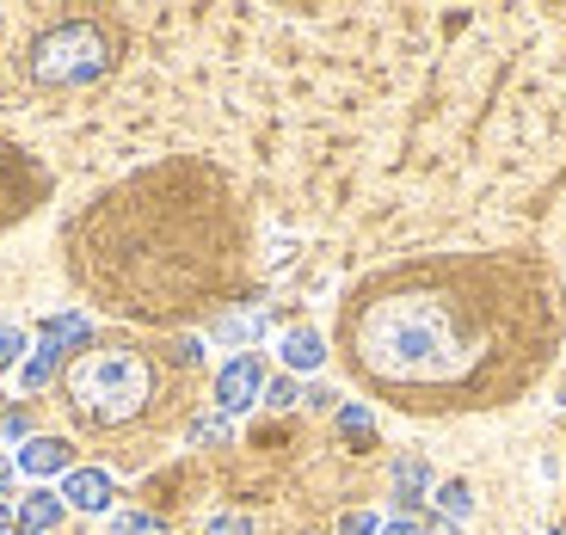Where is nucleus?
I'll return each mask as SVG.
<instances>
[{"instance_id": "f257e3e1", "label": "nucleus", "mask_w": 566, "mask_h": 535, "mask_svg": "<svg viewBox=\"0 0 566 535\" xmlns=\"http://www.w3.org/2000/svg\"><path fill=\"white\" fill-rule=\"evenodd\" d=\"M560 290L530 253H450L376 271L339 308V352L400 412L524 400L560 357Z\"/></svg>"}, {"instance_id": "f03ea898", "label": "nucleus", "mask_w": 566, "mask_h": 535, "mask_svg": "<svg viewBox=\"0 0 566 535\" xmlns=\"http://www.w3.org/2000/svg\"><path fill=\"white\" fill-rule=\"evenodd\" d=\"M247 265V222L203 160L112 185L74 228V277L129 321H185L228 308Z\"/></svg>"}, {"instance_id": "7ed1b4c3", "label": "nucleus", "mask_w": 566, "mask_h": 535, "mask_svg": "<svg viewBox=\"0 0 566 535\" xmlns=\"http://www.w3.org/2000/svg\"><path fill=\"white\" fill-rule=\"evenodd\" d=\"M160 395H167V357L142 352V345L86 352L69 376V412L86 431H129V424L155 419Z\"/></svg>"}, {"instance_id": "20e7f679", "label": "nucleus", "mask_w": 566, "mask_h": 535, "mask_svg": "<svg viewBox=\"0 0 566 535\" xmlns=\"http://www.w3.org/2000/svg\"><path fill=\"white\" fill-rule=\"evenodd\" d=\"M112 56H117L112 31L93 25V19H69V25H50L31 43V74L43 86H93L112 69Z\"/></svg>"}, {"instance_id": "39448f33", "label": "nucleus", "mask_w": 566, "mask_h": 535, "mask_svg": "<svg viewBox=\"0 0 566 535\" xmlns=\"http://www.w3.org/2000/svg\"><path fill=\"white\" fill-rule=\"evenodd\" d=\"M265 357L259 352H234L222 369H216V412L222 419H234V412H247V407H259L265 400Z\"/></svg>"}, {"instance_id": "423d86ee", "label": "nucleus", "mask_w": 566, "mask_h": 535, "mask_svg": "<svg viewBox=\"0 0 566 535\" xmlns=\"http://www.w3.org/2000/svg\"><path fill=\"white\" fill-rule=\"evenodd\" d=\"M117 499V480L105 468H69L62 474V505L69 511H86V517H105Z\"/></svg>"}, {"instance_id": "0eeeda50", "label": "nucleus", "mask_w": 566, "mask_h": 535, "mask_svg": "<svg viewBox=\"0 0 566 535\" xmlns=\"http://www.w3.org/2000/svg\"><path fill=\"white\" fill-rule=\"evenodd\" d=\"M13 468H19V474H31V480L69 474V468H74V443H69V437H25L19 455H13Z\"/></svg>"}, {"instance_id": "6e6552de", "label": "nucleus", "mask_w": 566, "mask_h": 535, "mask_svg": "<svg viewBox=\"0 0 566 535\" xmlns=\"http://www.w3.org/2000/svg\"><path fill=\"white\" fill-rule=\"evenodd\" d=\"M277 357L290 376H314V369L326 364V333H314V326H290V333L277 338Z\"/></svg>"}, {"instance_id": "1a4fd4ad", "label": "nucleus", "mask_w": 566, "mask_h": 535, "mask_svg": "<svg viewBox=\"0 0 566 535\" xmlns=\"http://www.w3.org/2000/svg\"><path fill=\"white\" fill-rule=\"evenodd\" d=\"M93 333H99V326H93V314H81V308H69V314H50V321H43V338L38 345H50V352H86V345H93Z\"/></svg>"}, {"instance_id": "9d476101", "label": "nucleus", "mask_w": 566, "mask_h": 535, "mask_svg": "<svg viewBox=\"0 0 566 535\" xmlns=\"http://www.w3.org/2000/svg\"><path fill=\"white\" fill-rule=\"evenodd\" d=\"M62 517H69V505H62V493H50V486H38V493L19 499V529L25 535H56Z\"/></svg>"}, {"instance_id": "9b49d317", "label": "nucleus", "mask_w": 566, "mask_h": 535, "mask_svg": "<svg viewBox=\"0 0 566 535\" xmlns=\"http://www.w3.org/2000/svg\"><path fill=\"white\" fill-rule=\"evenodd\" d=\"M431 499V462L424 455H400L395 462V505L412 517V505H424Z\"/></svg>"}, {"instance_id": "f8f14e48", "label": "nucleus", "mask_w": 566, "mask_h": 535, "mask_svg": "<svg viewBox=\"0 0 566 535\" xmlns=\"http://www.w3.org/2000/svg\"><path fill=\"white\" fill-rule=\"evenodd\" d=\"M259 333H265V308H222L210 321V338H222V345H247V352H253Z\"/></svg>"}, {"instance_id": "ddd939ff", "label": "nucleus", "mask_w": 566, "mask_h": 535, "mask_svg": "<svg viewBox=\"0 0 566 535\" xmlns=\"http://www.w3.org/2000/svg\"><path fill=\"white\" fill-rule=\"evenodd\" d=\"M431 505H438V517L468 523L474 517V486H468V480H443V486H431Z\"/></svg>"}, {"instance_id": "4468645a", "label": "nucleus", "mask_w": 566, "mask_h": 535, "mask_svg": "<svg viewBox=\"0 0 566 535\" xmlns=\"http://www.w3.org/2000/svg\"><path fill=\"white\" fill-rule=\"evenodd\" d=\"M56 369H62V352L38 345V352L19 364V388H25V395H38V388H50V381H56Z\"/></svg>"}, {"instance_id": "2eb2a0df", "label": "nucleus", "mask_w": 566, "mask_h": 535, "mask_svg": "<svg viewBox=\"0 0 566 535\" xmlns=\"http://www.w3.org/2000/svg\"><path fill=\"white\" fill-rule=\"evenodd\" d=\"M185 437H191V443H228V437H234V419H222V412H198V419L185 424Z\"/></svg>"}, {"instance_id": "dca6fc26", "label": "nucleus", "mask_w": 566, "mask_h": 535, "mask_svg": "<svg viewBox=\"0 0 566 535\" xmlns=\"http://www.w3.org/2000/svg\"><path fill=\"white\" fill-rule=\"evenodd\" d=\"M112 535H167V523H160L155 511H117Z\"/></svg>"}, {"instance_id": "f3484780", "label": "nucleus", "mask_w": 566, "mask_h": 535, "mask_svg": "<svg viewBox=\"0 0 566 535\" xmlns=\"http://www.w3.org/2000/svg\"><path fill=\"white\" fill-rule=\"evenodd\" d=\"M339 431L357 437V443H369V437H376V419H369L364 400H345V407H339Z\"/></svg>"}, {"instance_id": "a211bd4d", "label": "nucleus", "mask_w": 566, "mask_h": 535, "mask_svg": "<svg viewBox=\"0 0 566 535\" xmlns=\"http://www.w3.org/2000/svg\"><path fill=\"white\" fill-rule=\"evenodd\" d=\"M167 364H172V369H203V338H198V333H179V338L167 345Z\"/></svg>"}, {"instance_id": "6ab92c4d", "label": "nucleus", "mask_w": 566, "mask_h": 535, "mask_svg": "<svg viewBox=\"0 0 566 535\" xmlns=\"http://www.w3.org/2000/svg\"><path fill=\"white\" fill-rule=\"evenodd\" d=\"M25 326H0V369H19L25 364Z\"/></svg>"}, {"instance_id": "aec40b11", "label": "nucleus", "mask_w": 566, "mask_h": 535, "mask_svg": "<svg viewBox=\"0 0 566 535\" xmlns=\"http://www.w3.org/2000/svg\"><path fill=\"white\" fill-rule=\"evenodd\" d=\"M302 400V388H296V376H271L265 381V407H277V412H290Z\"/></svg>"}, {"instance_id": "412c9836", "label": "nucleus", "mask_w": 566, "mask_h": 535, "mask_svg": "<svg viewBox=\"0 0 566 535\" xmlns=\"http://www.w3.org/2000/svg\"><path fill=\"white\" fill-rule=\"evenodd\" d=\"M203 535H253V517H247V511H216V517L203 523Z\"/></svg>"}, {"instance_id": "4be33fe9", "label": "nucleus", "mask_w": 566, "mask_h": 535, "mask_svg": "<svg viewBox=\"0 0 566 535\" xmlns=\"http://www.w3.org/2000/svg\"><path fill=\"white\" fill-rule=\"evenodd\" d=\"M339 535H382V511H345Z\"/></svg>"}, {"instance_id": "5701e85b", "label": "nucleus", "mask_w": 566, "mask_h": 535, "mask_svg": "<svg viewBox=\"0 0 566 535\" xmlns=\"http://www.w3.org/2000/svg\"><path fill=\"white\" fill-rule=\"evenodd\" d=\"M382 535H424V523L400 511V517H382Z\"/></svg>"}, {"instance_id": "b1692460", "label": "nucleus", "mask_w": 566, "mask_h": 535, "mask_svg": "<svg viewBox=\"0 0 566 535\" xmlns=\"http://www.w3.org/2000/svg\"><path fill=\"white\" fill-rule=\"evenodd\" d=\"M0 437H31V419H25V407H13L7 419H0Z\"/></svg>"}, {"instance_id": "393cba45", "label": "nucleus", "mask_w": 566, "mask_h": 535, "mask_svg": "<svg viewBox=\"0 0 566 535\" xmlns=\"http://www.w3.org/2000/svg\"><path fill=\"white\" fill-rule=\"evenodd\" d=\"M424 535H462V523H450V517H424Z\"/></svg>"}, {"instance_id": "a878e982", "label": "nucleus", "mask_w": 566, "mask_h": 535, "mask_svg": "<svg viewBox=\"0 0 566 535\" xmlns=\"http://www.w3.org/2000/svg\"><path fill=\"white\" fill-rule=\"evenodd\" d=\"M302 400H308V407H321V412H326V407H333V400H339V395H333V388H308V395H302Z\"/></svg>"}, {"instance_id": "bb28decb", "label": "nucleus", "mask_w": 566, "mask_h": 535, "mask_svg": "<svg viewBox=\"0 0 566 535\" xmlns=\"http://www.w3.org/2000/svg\"><path fill=\"white\" fill-rule=\"evenodd\" d=\"M13 474H19V468H13V462H7V455H0V499L13 493Z\"/></svg>"}, {"instance_id": "cd10ccee", "label": "nucleus", "mask_w": 566, "mask_h": 535, "mask_svg": "<svg viewBox=\"0 0 566 535\" xmlns=\"http://www.w3.org/2000/svg\"><path fill=\"white\" fill-rule=\"evenodd\" d=\"M7 529H13V517H7V505H0V535H7Z\"/></svg>"}, {"instance_id": "c85d7f7f", "label": "nucleus", "mask_w": 566, "mask_h": 535, "mask_svg": "<svg viewBox=\"0 0 566 535\" xmlns=\"http://www.w3.org/2000/svg\"><path fill=\"white\" fill-rule=\"evenodd\" d=\"M7 535H25V529H7Z\"/></svg>"}, {"instance_id": "c756f323", "label": "nucleus", "mask_w": 566, "mask_h": 535, "mask_svg": "<svg viewBox=\"0 0 566 535\" xmlns=\"http://www.w3.org/2000/svg\"><path fill=\"white\" fill-rule=\"evenodd\" d=\"M548 535H566V529H548Z\"/></svg>"}]
</instances>
